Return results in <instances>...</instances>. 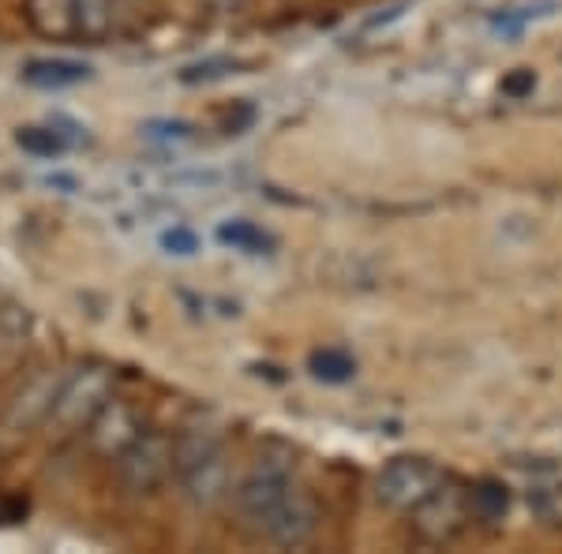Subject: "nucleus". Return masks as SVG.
<instances>
[{
	"mask_svg": "<svg viewBox=\"0 0 562 554\" xmlns=\"http://www.w3.org/2000/svg\"><path fill=\"white\" fill-rule=\"evenodd\" d=\"M233 506L248 532L274 547H301L319 529L315 498L278 465H262L233 490Z\"/></svg>",
	"mask_w": 562,
	"mask_h": 554,
	"instance_id": "1",
	"label": "nucleus"
},
{
	"mask_svg": "<svg viewBox=\"0 0 562 554\" xmlns=\"http://www.w3.org/2000/svg\"><path fill=\"white\" fill-rule=\"evenodd\" d=\"M229 453L206 427H188L173 439V479L195 506H217L229 495Z\"/></svg>",
	"mask_w": 562,
	"mask_h": 554,
	"instance_id": "2",
	"label": "nucleus"
},
{
	"mask_svg": "<svg viewBox=\"0 0 562 554\" xmlns=\"http://www.w3.org/2000/svg\"><path fill=\"white\" fill-rule=\"evenodd\" d=\"M109 397H113V371L105 363L90 360L71 368L68 375H60V386L53 394V408L45 416V427L57 439H68V434H83L87 423L98 416Z\"/></svg>",
	"mask_w": 562,
	"mask_h": 554,
	"instance_id": "3",
	"label": "nucleus"
},
{
	"mask_svg": "<svg viewBox=\"0 0 562 554\" xmlns=\"http://www.w3.org/2000/svg\"><path fill=\"white\" fill-rule=\"evenodd\" d=\"M113 476L124 495L143 498L154 495L169 476H173V439L158 431H143L113 457Z\"/></svg>",
	"mask_w": 562,
	"mask_h": 554,
	"instance_id": "4",
	"label": "nucleus"
},
{
	"mask_svg": "<svg viewBox=\"0 0 562 554\" xmlns=\"http://www.w3.org/2000/svg\"><path fill=\"white\" fill-rule=\"evenodd\" d=\"M442 476L431 461L424 457H397L379 472V502L390 510H420L424 502L439 490Z\"/></svg>",
	"mask_w": 562,
	"mask_h": 554,
	"instance_id": "5",
	"label": "nucleus"
},
{
	"mask_svg": "<svg viewBox=\"0 0 562 554\" xmlns=\"http://www.w3.org/2000/svg\"><path fill=\"white\" fill-rule=\"evenodd\" d=\"M87 446L98 453V457L113 461L116 453H121L128 442H135L143 434V423L139 416H135V408L128 402H116V397H109V402L98 408V416L87 423Z\"/></svg>",
	"mask_w": 562,
	"mask_h": 554,
	"instance_id": "6",
	"label": "nucleus"
},
{
	"mask_svg": "<svg viewBox=\"0 0 562 554\" xmlns=\"http://www.w3.org/2000/svg\"><path fill=\"white\" fill-rule=\"evenodd\" d=\"M57 386H60L57 371H42V375H34L31 383H23V389L12 397V405H8L4 423L12 427V431H34V427H42L53 408Z\"/></svg>",
	"mask_w": 562,
	"mask_h": 554,
	"instance_id": "7",
	"label": "nucleus"
},
{
	"mask_svg": "<svg viewBox=\"0 0 562 554\" xmlns=\"http://www.w3.org/2000/svg\"><path fill=\"white\" fill-rule=\"evenodd\" d=\"M34 338H38V326H34L31 307L4 299L0 304V371H15L20 363L31 357Z\"/></svg>",
	"mask_w": 562,
	"mask_h": 554,
	"instance_id": "8",
	"label": "nucleus"
},
{
	"mask_svg": "<svg viewBox=\"0 0 562 554\" xmlns=\"http://www.w3.org/2000/svg\"><path fill=\"white\" fill-rule=\"evenodd\" d=\"M87 79H90V68L79 65V60H65V57H42L23 68V83L34 90H68V87L87 83Z\"/></svg>",
	"mask_w": 562,
	"mask_h": 554,
	"instance_id": "9",
	"label": "nucleus"
},
{
	"mask_svg": "<svg viewBox=\"0 0 562 554\" xmlns=\"http://www.w3.org/2000/svg\"><path fill=\"white\" fill-rule=\"evenodd\" d=\"M26 20L45 38L76 34V0H26Z\"/></svg>",
	"mask_w": 562,
	"mask_h": 554,
	"instance_id": "10",
	"label": "nucleus"
},
{
	"mask_svg": "<svg viewBox=\"0 0 562 554\" xmlns=\"http://www.w3.org/2000/svg\"><path fill=\"white\" fill-rule=\"evenodd\" d=\"M15 143H20L23 154H31V158H60V154H68L76 147V135L65 132L60 124H31V128H20L15 132Z\"/></svg>",
	"mask_w": 562,
	"mask_h": 554,
	"instance_id": "11",
	"label": "nucleus"
},
{
	"mask_svg": "<svg viewBox=\"0 0 562 554\" xmlns=\"http://www.w3.org/2000/svg\"><path fill=\"white\" fill-rule=\"evenodd\" d=\"M116 8H121V0H76V34L102 42L116 26Z\"/></svg>",
	"mask_w": 562,
	"mask_h": 554,
	"instance_id": "12",
	"label": "nucleus"
},
{
	"mask_svg": "<svg viewBox=\"0 0 562 554\" xmlns=\"http://www.w3.org/2000/svg\"><path fill=\"white\" fill-rule=\"evenodd\" d=\"M217 240H222L225 248L248 251V256H262V251L274 248V236L262 233L259 225H251V222H225L222 229H217Z\"/></svg>",
	"mask_w": 562,
	"mask_h": 554,
	"instance_id": "13",
	"label": "nucleus"
},
{
	"mask_svg": "<svg viewBox=\"0 0 562 554\" xmlns=\"http://www.w3.org/2000/svg\"><path fill=\"white\" fill-rule=\"evenodd\" d=\"M312 371L323 383H346V378H352V371H357V360L341 349H319L312 352Z\"/></svg>",
	"mask_w": 562,
	"mask_h": 554,
	"instance_id": "14",
	"label": "nucleus"
},
{
	"mask_svg": "<svg viewBox=\"0 0 562 554\" xmlns=\"http://www.w3.org/2000/svg\"><path fill=\"white\" fill-rule=\"evenodd\" d=\"M473 510L484 517V521H492V517H503V510H506V487H498V484H480L476 490H473Z\"/></svg>",
	"mask_w": 562,
	"mask_h": 554,
	"instance_id": "15",
	"label": "nucleus"
},
{
	"mask_svg": "<svg viewBox=\"0 0 562 554\" xmlns=\"http://www.w3.org/2000/svg\"><path fill=\"white\" fill-rule=\"evenodd\" d=\"M161 248H166L169 256H195L199 236L192 229H184V225H173V229L161 233Z\"/></svg>",
	"mask_w": 562,
	"mask_h": 554,
	"instance_id": "16",
	"label": "nucleus"
},
{
	"mask_svg": "<svg viewBox=\"0 0 562 554\" xmlns=\"http://www.w3.org/2000/svg\"><path fill=\"white\" fill-rule=\"evenodd\" d=\"M229 71H237V65L233 60H203V65H192V68H184V83H203V79H222V76H229Z\"/></svg>",
	"mask_w": 562,
	"mask_h": 554,
	"instance_id": "17",
	"label": "nucleus"
},
{
	"mask_svg": "<svg viewBox=\"0 0 562 554\" xmlns=\"http://www.w3.org/2000/svg\"><path fill=\"white\" fill-rule=\"evenodd\" d=\"M147 139H158V143L188 139V124H169V121H154V124H147Z\"/></svg>",
	"mask_w": 562,
	"mask_h": 554,
	"instance_id": "18",
	"label": "nucleus"
},
{
	"mask_svg": "<svg viewBox=\"0 0 562 554\" xmlns=\"http://www.w3.org/2000/svg\"><path fill=\"white\" fill-rule=\"evenodd\" d=\"M206 4H214V8H233L237 0H206Z\"/></svg>",
	"mask_w": 562,
	"mask_h": 554,
	"instance_id": "19",
	"label": "nucleus"
}]
</instances>
